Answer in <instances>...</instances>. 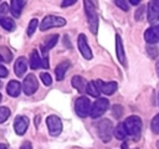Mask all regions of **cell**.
I'll list each match as a JSON object with an SVG mask.
<instances>
[{
  "label": "cell",
  "mask_w": 159,
  "mask_h": 149,
  "mask_svg": "<svg viewBox=\"0 0 159 149\" xmlns=\"http://www.w3.org/2000/svg\"><path fill=\"white\" fill-rule=\"evenodd\" d=\"M26 68H27V61L25 57H19L16 61H15V66H14V70H15V74L17 77H22L26 72Z\"/></svg>",
  "instance_id": "cell-14"
},
{
  "label": "cell",
  "mask_w": 159,
  "mask_h": 149,
  "mask_svg": "<svg viewBox=\"0 0 159 149\" xmlns=\"http://www.w3.org/2000/svg\"><path fill=\"white\" fill-rule=\"evenodd\" d=\"M25 6V1L22 0H12L10 4V11L12 14V16L19 17L21 15V10Z\"/></svg>",
  "instance_id": "cell-18"
},
{
  "label": "cell",
  "mask_w": 159,
  "mask_h": 149,
  "mask_svg": "<svg viewBox=\"0 0 159 149\" xmlns=\"http://www.w3.org/2000/svg\"><path fill=\"white\" fill-rule=\"evenodd\" d=\"M97 130H98V135L101 138L102 142L108 143L112 138V133H113V124L109 119H102L98 123H96Z\"/></svg>",
  "instance_id": "cell-1"
},
{
  "label": "cell",
  "mask_w": 159,
  "mask_h": 149,
  "mask_svg": "<svg viewBox=\"0 0 159 149\" xmlns=\"http://www.w3.org/2000/svg\"><path fill=\"white\" fill-rule=\"evenodd\" d=\"M112 113H113V115H114L116 118L122 117V114H123V107L119 106V104L113 106V107H112Z\"/></svg>",
  "instance_id": "cell-29"
},
{
  "label": "cell",
  "mask_w": 159,
  "mask_h": 149,
  "mask_svg": "<svg viewBox=\"0 0 159 149\" xmlns=\"http://www.w3.org/2000/svg\"><path fill=\"white\" fill-rule=\"evenodd\" d=\"M0 149H7V148H6L5 145H1V144H0Z\"/></svg>",
  "instance_id": "cell-42"
},
{
  "label": "cell",
  "mask_w": 159,
  "mask_h": 149,
  "mask_svg": "<svg viewBox=\"0 0 159 149\" xmlns=\"http://www.w3.org/2000/svg\"><path fill=\"white\" fill-rule=\"evenodd\" d=\"M0 87H1V82H0Z\"/></svg>",
  "instance_id": "cell-44"
},
{
  "label": "cell",
  "mask_w": 159,
  "mask_h": 149,
  "mask_svg": "<svg viewBox=\"0 0 159 149\" xmlns=\"http://www.w3.org/2000/svg\"><path fill=\"white\" fill-rule=\"evenodd\" d=\"M40 78H41V81L43 82L45 86H50V84L52 83V78H51V76H50L48 73H46V72H42V73L40 74Z\"/></svg>",
  "instance_id": "cell-30"
},
{
  "label": "cell",
  "mask_w": 159,
  "mask_h": 149,
  "mask_svg": "<svg viewBox=\"0 0 159 149\" xmlns=\"http://www.w3.org/2000/svg\"><path fill=\"white\" fill-rule=\"evenodd\" d=\"M0 101H1V94H0Z\"/></svg>",
  "instance_id": "cell-43"
},
{
  "label": "cell",
  "mask_w": 159,
  "mask_h": 149,
  "mask_svg": "<svg viewBox=\"0 0 159 149\" xmlns=\"http://www.w3.org/2000/svg\"><path fill=\"white\" fill-rule=\"evenodd\" d=\"M73 4H76V0H65V1L61 4V6H62V7H66V6H71V5H73Z\"/></svg>",
  "instance_id": "cell-35"
},
{
  "label": "cell",
  "mask_w": 159,
  "mask_h": 149,
  "mask_svg": "<svg viewBox=\"0 0 159 149\" xmlns=\"http://www.w3.org/2000/svg\"><path fill=\"white\" fill-rule=\"evenodd\" d=\"M113 133H114V137H116L117 139H119V140L125 139V137L128 135V133H127V130H125V127H124V123H119V124L116 127V129L113 130Z\"/></svg>",
  "instance_id": "cell-21"
},
{
  "label": "cell",
  "mask_w": 159,
  "mask_h": 149,
  "mask_svg": "<svg viewBox=\"0 0 159 149\" xmlns=\"http://www.w3.org/2000/svg\"><path fill=\"white\" fill-rule=\"evenodd\" d=\"M150 127H152V130H153L155 134H159V114H157V115L153 118Z\"/></svg>",
  "instance_id": "cell-28"
},
{
  "label": "cell",
  "mask_w": 159,
  "mask_h": 149,
  "mask_svg": "<svg viewBox=\"0 0 159 149\" xmlns=\"http://www.w3.org/2000/svg\"><path fill=\"white\" fill-rule=\"evenodd\" d=\"M7 73H9V72H7V70H6L2 65H0V77H6V76H7Z\"/></svg>",
  "instance_id": "cell-36"
},
{
  "label": "cell",
  "mask_w": 159,
  "mask_h": 149,
  "mask_svg": "<svg viewBox=\"0 0 159 149\" xmlns=\"http://www.w3.org/2000/svg\"><path fill=\"white\" fill-rule=\"evenodd\" d=\"M94 82H96L99 92H103L104 94H108V96L113 94L117 91V87H118V84L116 82H107V83H104L101 79H96Z\"/></svg>",
  "instance_id": "cell-11"
},
{
  "label": "cell",
  "mask_w": 159,
  "mask_h": 149,
  "mask_svg": "<svg viewBox=\"0 0 159 149\" xmlns=\"http://www.w3.org/2000/svg\"><path fill=\"white\" fill-rule=\"evenodd\" d=\"M147 51H148V55H149L150 57H155V56L158 55L157 47H154V46H148V47H147Z\"/></svg>",
  "instance_id": "cell-32"
},
{
  "label": "cell",
  "mask_w": 159,
  "mask_h": 149,
  "mask_svg": "<svg viewBox=\"0 0 159 149\" xmlns=\"http://www.w3.org/2000/svg\"><path fill=\"white\" fill-rule=\"evenodd\" d=\"M77 43H78V50L80 52L82 53V56L86 58V60H91L92 58V51L87 43V37L84 34H81L78 36V40H77Z\"/></svg>",
  "instance_id": "cell-9"
},
{
  "label": "cell",
  "mask_w": 159,
  "mask_h": 149,
  "mask_svg": "<svg viewBox=\"0 0 159 149\" xmlns=\"http://www.w3.org/2000/svg\"><path fill=\"white\" fill-rule=\"evenodd\" d=\"M155 68H157V74H158V77H159V60L157 61V65H155Z\"/></svg>",
  "instance_id": "cell-40"
},
{
  "label": "cell",
  "mask_w": 159,
  "mask_h": 149,
  "mask_svg": "<svg viewBox=\"0 0 159 149\" xmlns=\"http://www.w3.org/2000/svg\"><path fill=\"white\" fill-rule=\"evenodd\" d=\"M70 66H71V63H70V61H62L60 65H57L56 66V68H55V74H56V78H57V81H62L63 79V77H65V74H66V71L70 68Z\"/></svg>",
  "instance_id": "cell-15"
},
{
  "label": "cell",
  "mask_w": 159,
  "mask_h": 149,
  "mask_svg": "<svg viewBox=\"0 0 159 149\" xmlns=\"http://www.w3.org/2000/svg\"><path fill=\"white\" fill-rule=\"evenodd\" d=\"M12 60V53L11 51L5 47V46H0V62H6L9 63Z\"/></svg>",
  "instance_id": "cell-22"
},
{
  "label": "cell",
  "mask_w": 159,
  "mask_h": 149,
  "mask_svg": "<svg viewBox=\"0 0 159 149\" xmlns=\"http://www.w3.org/2000/svg\"><path fill=\"white\" fill-rule=\"evenodd\" d=\"M86 92H87L89 96H92V97H98V96H99V89H98V87H97V84H96L94 81L87 83Z\"/></svg>",
  "instance_id": "cell-25"
},
{
  "label": "cell",
  "mask_w": 159,
  "mask_h": 149,
  "mask_svg": "<svg viewBox=\"0 0 159 149\" xmlns=\"http://www.w3.org/2000/svg\"><path fill=\"white\" fill-rule=\"evenodd\" d=\"M0 25L2 29H5L6 31H12L15 29V22L10 17H1L0 19Z\"/></svg>",
  "instance_id": "cell-23"
},
{
  "label": "cell",
  "mask_w": 159,
  "mask_h": 149,
  "mask_svg": "<svg viewBox=\"0 0 159 149\" xmlns=\"http://www.w3.org/2000/svg\"><path fill=\"white\" fill-rule=\"evenodd\" d=\"M37 88H39V82H37L36 76L32 73L27 74L24 79V83H22V89H24L25 94L31 96L37 91Z\"/></svg>",
  "instance_id": "cell-6"
},
{
  "label": "cell",
  "mask_w": 159,
  "mask_h": 149,
  "mask_svg": "<svg viewBox=\"0 0 159 149\" xmlns=\"http://www.w3.org/2000/svg\"><path fill=\"white\" fill-rule=\"evenodd\" d=\"M144 38L148 43H155L159 41V25H153L150 26L145 32H144Z\"/></svg>",
  "instance_id": "cell-12"
},
{
  "label": "cell",
  "mask_w": 159,
  "mask_h": 149,
  "mask_svg": "<svg viewBox=\"0 0 159 149\" xmlns=\"http://www.w3.org/2000/svg\"><path fill=\"white\" fill-rule=\"evenodd\" d=\"M30 67L32 70H36L39 67H43V62H42V58L40 57L39 52L36 50L32 51L31 56H30Z\"/></svg>",
  "instance_id": "cell-19"
},
{
  "label": "cell",
  "mask_w": 159,
  "mask_h": 149,
  "mask_svg": "<svg viewBox=\"0 0 159 149\" xmlns=\"http://www.w3.org/2000/svg\"><path fill=\"white\" fill-rule=\"evenodd\" d=\"M130 4H133V5H138V4H139V0H130Z\"/></svg>",
  "instance_id": "cell-41"
},
{
  "label": "cell",
  "mask_w": 159,
  "mask_h": 149,
  "mask_svg": "<svg viewBox=\"0 0 159 149\" xmlns=\"http://www.w3.org/2000/svg\"><path fill=\"white\" fill-rule=\"evenodd\" d=\"M143 11H144V6H140L137 11H135V15H134V17H135V20H140L142 19V15H143Z\"/></svg>",
  "instance_id": "cell-33"
},
{
  "label": "cell",
  "mask_w": 159,
  "mask_h": 149,
  "mask_svg": "<svg viewBox=\"0 0 159 149\" xmlns=\"http://www.w3.org/2000/svg\"><path fill=\"white\" fill-rule=\"evenodd\" d=\"M71 82H72V86H73V87H75L80 93L86 92L87 82H86V79H84L83 77H81V76H73Z\"/></svg>",
  "instance_id": "cell-16"
},
{
  "label": "cell",
  "mask_w": 159,
  "mask_h": 149,
  "mask_svg": "<svg viewBox=\"0 0 159 149\" xmlns=\"http://www.w3.org/2000/svg\"><path fill=\"white\" fill-rule=\"evenodd\" d=\"M46 124L48 128V133L53 137L58 135L62 132V122L57 115H48L46 119Z\"/></svg>",
  "instance_id": "cell-8"
},
{
  "label": "cell",
  "mask_w": 159,
  "mask_h": 149,
  "mask_svg": "<svg viewBox=\"0 0 159 149\" xmlns=\"http://www.w3.org/2000/svg\"><path fill=\"white\" fill-rule=\"evenodd\" d=\"M109 107V102L106 99V98H99L97 99L93 106L91 107V117L92 118H98L99 115H102Z\"/></svg>",
  "instance_id": "cell-7"
},
{
  "label": "cell",
  "mask_w": 159,
  "mask_h": 149,
  "mask_svg": "<svg viewBox=\"0 0 159 149\" xmlns=\"http://www.w3.org/2000/svg\"><path fill=\"white\" fill-rule=\"evenodd\" d=\"M6 92L11 97H17L21 92V84L17 81H10L6 86Z\"/></svg>",
  "instance_id": "cell-17"
},
{
  "label": "cell",
  "mask_w": 159,
  "mask_h": 149,
  "mask_svg": "<svg viewBox=\"0 0 159 149\" xmlns=\"http://www.w3.org/2000/svg\"><path fill=\"white\" fill-rule=\"evenodd\" d=\"M57 41H58V35H51V36H48L46 38V41H45V45L42 46V50L48 51L50 48H52L57 43Z\"/></svg>",
  "instance_id": "cell-24"
},
{
  "label": "cell",
  "mask_w": 159,
  "mask_h": 149,
  "mask_svg": "<svg viewBox=\"0 0 159 149\" xmlns=\"http://www.w3.org/2000/svg\"><path fill=\"white\" fill-rule=\"evenodd\" d=\"M124 127L129 135L137 138L142 130V120L137 115H130L124 120Z\"/></svg>",
  "instance_id": "cell-2"
},
{
  "label": "cell",
  "mask_w": 159,
  "mask_h": 149,
  "mask_svg": "<svg viewBox=\"0 0 159 149\" xmlns=\"http://www.w3.org/2000/svg\"><path fill=\"white\" fill-rule=\"evenodd\" d=\"M63 40H65L63 42H65V45H66V47H68V48H71L72 46H71V42H68V36H65V37H63Z\"/></svg>",
  "instance_id": "cell-38"
},
{
  "label": "cell",
  "mask_w": 159,
  "mask_h": 149,
  "mask_svg": "<svg viewBox=\"0 0 159 149\" xmlns=\"http://www.w3.org/2000/svg\"><path fill=\"white\" fill-rule=\"evenodd\" d=\"M9 11V6H7V4H1L0 5V15H5L6 12Z\"/></svg>",
  "instance_id": "cell-34"
},
{
  "label": "cell",
  "mask_w": 159,
  "mask_h": 149,
  "mask_svg": "<svg viewBox=\"0 0 159 149\" xmlns=\"http://www.w3.org/2000/svg\"><path fill=\"white\" fill-rule=\"evenodd\" d=\"M116 51H117L118 61L123 66H127V58H125V53H124V48H123V42H122V38L119 35H116Z\"/></svg>",
  "instance_id": "cell-13"
},
{
  "label": "cell",
  "mask_w": 159,
  "mask_h": 149,
  "mask_svg": "<svg viewBox=\"0 0 159 149\" xmlns=\"http://www.w3.org/2000/svg\"><path fill=\"white\" fill-rule=\"evenodd\" d=\"M75 111H76L77 115H80L81 118L87 117L91 113V102L88 101V98H86V97L77 98V101L75 103Z\"/></svg>",
  "instance_id": "cell-5"
},
{
  "label": "cell",
  "mask_w": 159,
  "mask_h": 149,
  "mask_svg": "<svg viewBox=\"0 0 159 149\" xmlns=\"http://www.w3.org/2000/svg\"><path fill=\"white\" fill-rule=\"evenodd\" d=\"M27 127H29V119H27L25 115H17V117L15 118L14 129H15V133H16V134H19V135L25 134Z\"/></svg>",
  "instance_id": "cell-10"
},
{
  "label": "cell",
  "mask_w": 159,
  "mask_h": 149,
  "mask_svg": "<svg viewBox=\"0 0 159 149\" xmlns=\"http://www.w3.org/2000/svg\"><path fill=\"white\" fill-rule=\"evenodd\" d=\"M10 117V109L6 107H0V123H4Z\"/></svg>",
  "instance_id": "cell-27"
},
{
  "label": "cell",
  "mask_w": 159,
  "mask_h": 149,
  "mask_svg": "<svg viewBox=\"0 0 159 149\" xmlns=\"http://www.w3.org/2000/svg\"><path fill=\"white\" fill-rule=\"evenodd\" d=\"M20 149H32L31 143H30V142H24V143L21 144V148H20Z\"/></svg>",
  "instance_id": "cell-37"
},
{
  "label": "cell",
  "mask_w": 159,
  "mask_h": 149,
  "mask_svg": "<svg viewBox=\"0 0 159 149\" xmlns=\"http://www.w3.org/2000/svg\"><path fill=\"white\" fill-rule=\"evenodd\" d=\"M153 5H154V6H155V9H157V10L159 11V1H158V0L153 1Z\"/></svg>",
  "instance_id": "cell-39"
},
{
  "label": "cell",
  "mask_w": 159,
  "mask_h": 149,
  "mask_svg": "<svg viewBox=\"0 0 159 149\" xmlns=\"http://www.w3.org/2000/svg\"><path fill=\"white\" fill-rule=\"evenodd\" d=\"M148 21L150 24H154V22L159 21V11L155 9L153 2H150L148 5Z\"/></svg>",
  "instance_id": "cell-20"
},
{
  "label": "cell",
  "mask_w": 159,
  "mask_h": 149,
  "mask_svg": "<svg viewBox=\"0 0 159 149\" xmlns=\"http://www.w3.org/2000/svg\"><path fill=\"white\" fill-rule=\"evenodd\" d=\"M37 25H39V20H37V19H32V20L30 21L29 27H27V35H29V36H32V35H34V32H35Z\"/></svg>",
  "instance_id": "cell-26"
},
{
  "label": "cell",
  "mask_w": 159,
  "mask_h": 149,
  "mask_svg": "<svg viewBox=\"0 0 159 149\" xmlns=\"http://www.w3.org/2000/svg\"><path fill=\"white\" fill-rule=\"evenodd\" d=\"M63 25H66V20H65L63 17L48 15V16H45L43 20L41 21V24H40V30H41V31H46V30H48V29L60 27V26H63Z\"/></svg>",
  "instance_id": "cell-4"
},
{
  "label": "cell",
  "mask_w": 159,
  "mask_h": 149,
  "mask_svg": "<svg viewBox=\"0 0 159 149\" xmlns=\"http://www.w3.org/2000/svg\"><path fill=\"white\" fill-rule=\"evenodd\" d=\"M116 5H117L118 7H120L123 11H128V9H129L128 2L124 1V0H117V1H116Z\"/></svg>",
  "instance_id": "cell-31"
},
{
  "label": "cell",
  "mask_w": 159,
  "mask_h": 149,
  "mask_svg": "<svg viewBox=\"0 0 159 149\" xmlns=\"http://www.w3.org/2000/svg\"><path fill=\"white\" fill-rule=\"evenodd\" d=\"M84 10H86L89 30L92 31V34H97V30H98V16H97V12H96V10L93 7V4L91 1H84Z\"/></svg>",
  "instance_id": "cell-3"
}]
</instances>
